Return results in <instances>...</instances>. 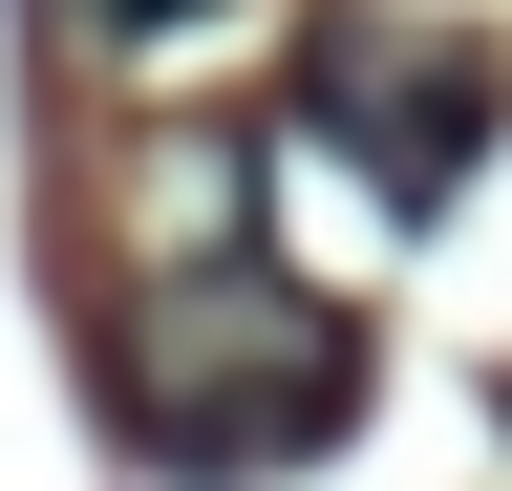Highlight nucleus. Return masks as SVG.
I'll return each mask as SVG.
<instances>
[{"label": "nucleus", "mask_w": 512, "mask_h": 491, "mask_svg": "<svg viewBox=\"0 0 512 491\" xmlns=\"http://www.w3.org/2000/svg\"><path fill=\"white\" fill-rule=\"evenodd\" d=\"M342 406H363V321L320 278H278V257H192V278H150L128 299V427H150L171 470H320L342 449Z\"/></svg>", "instance_id": "1"}, {"label": "nucleus", "mask_w": 512, "mask_h": 491, "mask_svg": "<svg viewBox=\"0 0 512 491\" xmlns=\"http://www.w3.org/2000/svg\"><path fill=\"white\" fill-rule=\"evenodd\" d=\"M299 129L363 171L384 214H448L470 193V150L512 129V86H491V43L470 22H406V0H342V22L299 43Z\"/></svg>", "instance_id": "2"}, {"label": "nucleus", "mask_w": 512, "mask_h": 491, "mask_svg": "<svg viewBox=\"0 0 512 491\" xmlns=\"http://www.w3.org/2000/svg\"><path fill=\"white\" fill-rule=\"evenodd\" d=\"M86 22H107V43H150V22H192V0H86Z\"/></svg>", "instance_id": "3"}]
</instances>
